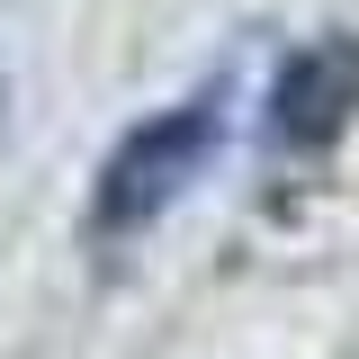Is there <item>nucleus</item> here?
<instances>
[{"label": "nucleus", "mask_w": 359, "mask_h": 359, "mask_svg": "<svg viewBox=\"0 0 359 359\" xmlns=\"http://www.w3.org/2000/svg\"><path fill=\"white\" fill-rule=\"evenodd\" d=\"M351 99H359V54L351 45H306V54L278 72V90H269V135H278L287 153L332 144V126L351 117Z\"/></svg>", "instance_id": "obj_2"}, {"label": "nucleus", "mask_w": 359, "mask_h": 359, "mask_svg": "<svg viewBox=\"0 0 359 359\" xmlns=\"http://www.w3.org/2000/svg\"><path fill=\"white\" fill-rule=\"evenodd\" d=\"M216 144H224V81H207L198 99H180V108H162V117H144V126L108 153V171H99L90 233H99V243L144 233V224L162 216L189 180L216 162Z\"/></svg>", "instance_id": "obj_1"}]
</instances>
